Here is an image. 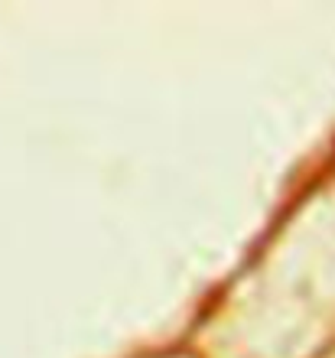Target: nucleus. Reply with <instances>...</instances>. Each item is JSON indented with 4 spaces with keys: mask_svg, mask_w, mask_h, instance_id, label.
<instances>
[]
</instances>
